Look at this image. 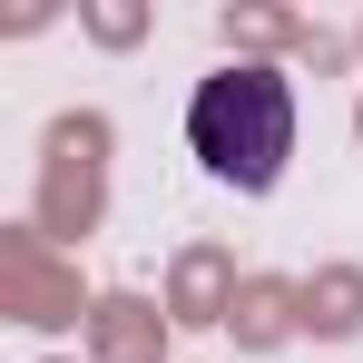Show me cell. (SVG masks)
<instances>
[{
  "mask_svg": "<svg viewBox=\"0 0 363 363\" xmlns=\"http://www.w3.org/2000/svg\"><path fill=\"white\" fill-rule=\"evenodd\" d=\"M186 147H196L206 177H226L236 196H265L285 177V157H295V89H285V69H265V60L216 69L186 99Z\"/></svg>",
  "mask_w": 363,
  "mask_h": 363,
  "instance_id": "cell-1",
  "label": "cell"
},
{
  "mask_svg": "<svg viewBox=\"0 0 363 363\" xmlns=\"http://www.w3.org/2000/svg\"><path fill=\"white\" fill-rule=\"evenodd\" d=\"M50 226H69V216H89V196H99V118H69L60 138H50Z\"/></svg>",
  "mask_w": 363,
  "mask_h": 363,
  "instance_id": "cell-2",
  "label": "cell"
},
{
  "mask_svg": "<svg viewBox=\"0 0 363 363\" xmlns=\"http://www.w3.org/2000/svg\"><path fill=\"white\" fill-rule=\"evenodd\" d=\"M10 304H20V324H69V314H79V295H69L20 236H10Z\"/></svg>",
  "mask_w": 363,
  "mask_h": 363,
  "instance_id": "cell-3",
  "label": "cell"
},
{
  "mask_svg": "<svg viewBox=\"0 0 363 363\" xmlns=\"http://www.w3.org/2000/svg\"><path fill=\"white\" fill-rule=\"evenodd\" d=\"M99 334H108V354H118V363H147V304H108Z\"/></svg>",
  "mask_w": 363,
  "mask_h": 363,
  "instance_id": "cell-4",
  "label": "cell"
},
{
  "mask_svg": "<svg viewBox=\"0 0 363 363\" xmlns=\"http://www.w3.org/2000/svg\"><path fill=\"white\" fill-rule=\"evenodd\" d=\"M314 304H324V314H314L324 334H354V324H363V314H354V304H363V285H354V275H334V285H324Z\"/></svg>",
  "mask_w": 363,
  "mask_h": 363,
  "instance_id": "cell-5",
  "label": "cell"
},
{
  "mask_svg": "<svg viewBox=\"0 0 363 363\" xmlns=\"http://www.w3.org/2000/svg\"><path fill=\"white\" fill-rule=\"evenodd\" d=\"M216 285H226V265H216V255H186V275H177L186 314H206V304H216Z\"/></svg>",
  "mask_w": 363,
  "mask_h": 363,
  "instance_id": "cell-6",
  "label": "cell"
}]
</instances>
